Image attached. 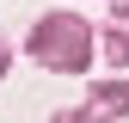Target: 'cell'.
Returning a JSON list of instances; mask_svg holds the SVG:
<instances>
[{"label":"cell","instance_id":"5","mask_svg":"<svg viewBox=\"0 0 129 123\" xmlns=\"http://www.w3.org/2000/svg\"><path fill=\"white\" fill-rule=\"evenodd\" d=\"M111 12H129V0H111Z\"/></svg>","mask_w":129,"mask_h":123},{"label":"cell","instance_id":"4","mask_svg":"<svg viewBox=\"0 0 129 123\" xmlns=\"http://www.w3.org/2000/svg\"><path fill=\"white\" fill-rule=\"evenodd\" d=\"M6 68H12V49H6V43H0V80H6Z\"/></svg>","mask_w":129,"mask_h":123},{"label":"cell","instance_id":"2","mask_svg":"<svg viewBox=\"0 0 129 123\" xmlns=\"http://www.w3.org/2000/svg\"><path fill=\"white\" fill-rule=\"evenodd\" d=\"M129 117V74H117V80H99L86 92V105L80 111H55L49 123H117Z\"/></svg>","mask_w":129,"mask_h":123},{"label":"cell","instance_id":"3","mask_svg":"<svg viewBox=\"0 0 129 123\" xmlns=\"http://www.w3.org/2000/svg\"><path fill=\"white\" fill-rule=\"evenodd\" d=\"M99 49L117 61V68H129V12H117V19H111V31H105V43Z\"/></svg>","mask_w":129,"mask_h":123},{"label":"cell","instance_id":"1","mask_svg":"<svg viewBox=\"0 0 129 123\" xmlns=\"http://www.w3.org/2000/svg\"><path fill=\"white\" fill-rule=\"evenodd\" d=\"M99 43H105V37L80 19L74 6L43 12V19L25 31V55L37 61V68H49V74H86L92 55H99Z\"/></svg>","mask_w":129,"mask_h":123}]
</instances>
